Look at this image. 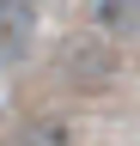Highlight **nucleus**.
<instances>
[{
    "label": "nucleus",
    "instance_id": "nucleus-1",
    "mask_svg": "<svg viewBox=\"0 0 140 146\" xmlns=\"http://www.w3.org/2000/svg\"><path fill=\"white\" fill-rule=\"evenodd\" d=\"M37 49V6L31 0H0V67H19Z\"/></svg>",
    "mask_w": 140,
    "mask_h": 146
},
{
    "label": "nucleus",
    "instance_id": "nucleus-2",
    "mask_svg": "<svg viewBox=\"0 0 140 146\" xmlns=\"http://www.w3.org/2000/svg\"><path fill=\"white\" fill-rule=\"evenodd\" d=\"M98 25L110 36H140V0H98Z\"/></svg>",
    "mask_w": 140,
    "mask_h": 146
}]
</instances>
